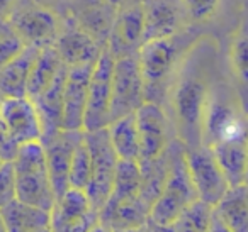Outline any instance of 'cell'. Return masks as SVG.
Listing matches in <instances>:
<instances>
[{
  "mask_svg": "<svg viewBox=\"0 0 248 232\" xmlns=\"http://www.w3.org/2000/svg\"><path fill=\"white\" fill-rule=\"evenodd\" d=\"M53 46L68 68L92 65L99 59L102 49L106 48L100 44L99 39L83 29H66L65 32L58 34Z\"/></svg>",
  "mask_w": 248,
  "mask_h": 232,
  "instance_id": "e0dca14e",
  "label": "cell"
},
{
  "mask_svg": "<svg viewBox=\"0 0 248 232\" xmlns=\"http://www.w3.org/2000/svg\"><path fill=\"white\" fill-rule=\"evenodd\" d=\"M7 232H39L49 229V212L14 200L0 208Z\"/></svg>",
  "mask_w": 248,
  "mask_h": 232,
  "instance_id": "7402d4cb",
  "label": "cell"
},
{
  "mask_svg": "<svg viewBox=\"0 0 248 232\" xmlns=\"http://www.w3.org/2000/svg\"><path fill=\"white\" fill-rule=\"evenodd\" d=\"M248 134V116L238 93L216 78L207 97L202 120V146Z\"/></svg>",
  "mask_w": 248,
  "mask_h": 232,
  "instance_id": "3957f363",
  "label": "cell"
},
{
  "mask_svg": "<svg viewBox=\"0 0 248 232\" xmlns=\"http://www.w3.org/2000/svg\"><path fill=\"white\" fill-rule=\"evenodd\" d=\"M14 200H17L14 164L12 161H5L0 166V208H4Z\"/></svg>",
  "mask_w": 248,
  "mask_h": 232,
  "instance_id": "4dcf8cb0",
  "label": "cell"
},
{
  "mask_svg": "<svg viewBox=\"0 0 248 232\" xmlns=\"http://www.w3.org/2000/svg\"><path fill=\"white\" fill-rule=\"evenodd\" d=\"M26 48L24 41L7 17H0V68L21 55Z\"/></svg>",
  "mask_w": 248,
  "mask_h": 232,
  "instance_id": "f546056e",
  "label": "cell"
},
{
  "mask_svg": "<svg viewBox=\"0 0 248 232\" xmlns=\"http://www.w3.org/2000/svg\"><path fill=\"white\" fill-rule=\"evenodd\" d=\"M214 215V207L204 203L202 200H196L190 203L170 227L173 232H207L211 227Z\"/></svg>",
  "mask_w": 248,
  "mask_h": 232,
  "instance_id": "4316f807",
  "label": "cell"
},
{
  "mask_svg": "<svg viewBox=\"0 0 248 232\" xmlns=\"http://www.w3.org/2000/svg\"><path fill=\"white\" fill-rule=\"evenodd\" d=\"M207 232H231V231L219 220V218L216 217V214H214L213 215V222H211V227H209V231H207Z\"/></svg>",
  "mask_w": 248,
  "mask_h": 232,
  "instance_id": "e575fe53",
  "label": "cell"
},
{
  "mask_svg": "<svg viewBox=\"0 0 248 232\" xmlns=\"http://www.w3.org/2000/svg\"><path fill=\"white\" fill-rule=\"evenodd\" d=\"M43 48L26 46L21 55L0 68V93L4 99H22L28 97V82L34 61Z\"/></svg>",
  "mask_w": 248,
  "mask_h": 232,
  "instance_id": "ac0fdd59",
  "label": "cell"
},
{
  "mask_svg": "<svg viewBox=\"0 0 248 232\" xmlns=\"http://www.w3.org/2000/svg\"><path fill=\"white\" fill-rule=\"evenodd\" d=\"M2 100H4V95H2V93H0V103H2Z\"/></svg>",
  "mask_w": 248,
  "mask_h": 232,
  "instance_id": "b9f144b4",
  "label": "cell"
},
{
  "mask_svg": "<svg viewBox=\"0 0 248 232\" xmlns=\"http://www.w3.org/2000/svg\"><path fill=\"white\" fill-rule=\"evenodd\" d=\"M243 185L248 188V161H247V174H245V183Z\"/></svg>",
  "mask_w": 248,
  "mask_h": 232,
  "instance_id": "ab89813d",
  "label": "cell"
},
{
  "mask_svg": "<svg viewBox=\"0 0 248 232\" xmlns=\"http://www.w3.org/2000/svg\"><path fill=\"white\" fill-rule=\"evenodd\" d=\"M9 21L26 46L46 48L53 46L58 38V22L51 11L43 7H29L12 12Z\"/></svg>",
  "mask_w": 248,
  "mask_h": 232,
  "instance_id": "2e32d148",
  "label": "cell"
},
{
  "mask_svg": "<svg viewBox=\"0 0 248 232\" xmlns=\"http://www.w3.org/2000/svg\"><path fill=\"white\" fill-rule=\"evenodd\" d=\"M39 232H49V229H45V231H39Z\"/></svg>",
  "mask_w": 248,
  "mask_h": 232,
  "instance_id": "7bdbcfd3",
  "label": "cell"
},
{
  "mask_svg": "<svg viewBox=\"0 0 248 232\" xmlns=\"http://www.w3.org/2000/svg\"><path fill=\"white\" fill-rule=\"evenodd\" d=\"M219 0H182V9L192 21H204L214 11Z\"/></svg>",
  "mask_w": 248,
  "mask_h": 232,
  "instance_id": "1f68e13d",
  "label": "cell"
},
{
  "mask_svg": "<svg viewBox=\"0 0 248 232\" xmlns=\"http://www.w3.org/2000/svg\"><path fill=\"white\" fill-rule=\"evenodd\" d=\"M116 232H146L145 227H136V229H124V231H116Z\"/></svg>",
  "mask_w": 248,
  "mask_h": 232,
  "instance_id": "74e56055",
  "label": "cell"
},
{
  "mask_svg": "<svg viewBox=\"0 0 248 232\" xmlns=\"http://www.w3.org/2000/svg\"><path fill=\"white\" fill-rule=\"evenodd\" d=\"M190 48L192 43L187 44L186 36L182 34L143 43L136 56L145 83L146 102L162 105V100L169 95L170 85L179 72L180 63Z\"/></svg>",
  "mask_w": 248,
  "mask_h": 232,
  "instance_id": "7a4b0ae2",
  "label": "cell"
},
{
  "mask_svg": "<svg viewBox=\"0 0 248 232\" xmlns=\"http://www.w3.org/2000/svg\"><path fill=\"white\" fill-rule=\"evenodd\" d=\"M107 132L110 137V144L121 161H138L140 163V139L135 114H129V116L110 122Z\"/></svg>",
  "mask_w": 248,
  "mask_h": 232,
  "instance_id": "d4e9b609",
  "label": "cell"
},
{
  "mask_svg": "<svg viewBox=\"0 0 248 232\" xmlns=\"http://www.w3.org/2000/svg\"><path fill=\"white\" fill-rule=\"evenodd\" d=\"M83 137V130H58L56 134L41 139L45 147L46 164H48L49 180L53 185V191L58 200L65 191L70 190L68 176L70 164L75 153V147Z\"/></svg>",
  "mask_w": 248,
  "mask_h": 232,
  "instance_id": "7c38bea8",
  "label": "cell"
},
{
  "mask_svg": "<svg viewBox=\"0 0 248 232\" xmlns=\"http://www.w3.org/2000/svg\"><path fill=\"white\" fill-rule=\"evenodd\" d=\"M211 149L230 183V188L243 185L248 161V134L221 141Z\"/></svg>",
  "mask_w": 248,
  "mask_h": 232,
  "instance_id": "d6986e66",
  "label": "cell"
},
{
  "mask_svg": "<svg viewBox=\"0 0 248 232\" xmlns=\"http://www.w3.org/2000/svg\"><path fill=\"white\" fill-rule=\"evenodd\" d=\"M93 66H95V63L68 68L65 88H63L62 129L83 130L87 95H89V83H90Z\"/></svg>",
  "mask_w": 248,
  "mask_h": 232,
  "instance_id": "5bb4252c",
  "label": "cell"
},
{
  "mask_svg": "<svg viewBox=\"0 0 248 232\" xmlns=\"http://www.w3.org/2000/svg\"><path fill=\"white\" fill-rule=\"evenodd\" d=\"M135 116L140 139V164L152 163L172 144L170 119L163 107L155 102H145Z\"/></svg>",
  "mask_w": 248,
  "mask_h": 232,
  "instance_id": "30bf717a",
  "label": "cell"
},
{
  "mask_svg": "<svg viewBox=\"0 0 248 232\" xmlns=\"http://www.w3.org/2000/svg\"><path fill=\"white\" fill-rule=\"evenodd\" d=\"M83 136H85V143L89 146L90 158H92V178H90V185L85 193L92 207L97 212H100V208L104 207L112 191L114 174H116L119 158L110 144L107 127L92 130V132L83 130Z\"/></svg>",
  "mask_w": 248,
  "mask_h": 232,
  "instance_id": "8992f818",
  "label": "cell"
},
{
  "mask_svg": "<svg viewBox=\"0 0 248 232\" xmlns=\"http://www.w3.org/2000/svg\"><path fill=\"white\" fill-rule=\"evenodd\" d=\"M17 151H19V144L12 139L7 126H5L2 117H0V158L4 161H14Z\"/></svg>",
  "mask_w": 248,
  "mask_h": 232,
  "instance_id": "d6a6232c",
  "label": "cell"
},
{
  "mask_svg": "<svg viewBox=\"0 0 248 232\" xmlns=\"http://www.w3.org/2000/svg\"><path fill=\"white\" fill-rule=\"evenodd\" d=\"M66 73L68 66H63L62 72L56 75L53 83L34 100V107L38 110V116L41 119L43 127V137H49L62 130V120H63V88H65Z\"/></svg>",
  "mask_w": 248,
  "mask_h": 232,
  "instance_id": "ffe728a7",
  "label": "cell"
},
{
  "mask_svg": "<svg viewBox=\"0 0 248 232\" xmlns=\"http://www.w3.org/2000/svg\"><path fill=\"white\" fill-rule=\"evenodd\" d=\"M63 66L65 63L56 53L55 46H46L39 51L28 82V99L31 102H34L39 95H43V92L51 85Z\"/></svg>",
  "mask_w": 248,
  "mask_h": 232,
  "instance_id": "cb8c5ba5",
  "label": "cell"
},
{
  "mask_svg": "<svg viewBox=\"0 0 248 232\" xmlns=\"http://www.w3.org/2000/svg\"><path fill=\"white\" fill-rule=\"evenodd\" d=\"M145 229H146V232H173L170 225H167V227H163V225H156V224H153L150 218H148V222H146Z\"/></svg>",
  "mask_w": 248,
  "mask_h": 232,
  "instance_id": "d590c367",
  "label": "cell"
},
{
  "mask_svg": "<svg viewBox=\"0 0 248 232\" xmlns=\"http://www.w3.org/2000/svg\"><path fill=\"white\" fill-rule=\"evenodd\" d=\"M0 117L7 126L12 139L22 146L28 143H41L43 127L34 103L28 99H4L0 103Z\"/></svg>",
  "mask_w": 248,
  "mask_h": 232,
  "instance_id": "9a60e30c",
  "label": "cell"
},
{
  "mask_svg": "<svg viewBox=\"0 0 248 232\" xmlns=\"http://www.w3.org/2000/svg\"><path fill=\"white\" fill-rule=\"evenodd\" d=\"M4 163H5V161L2 160V158H0V166H2V164H4Z\"/></svg>",
  "mask_w": 248,
  "mask_h": 232,
  "instance_id": "60d3db41",
  "label": "cell"
},
{
  "mask_svg": "<svg viewBox=\"0 0 248 232\" xmlns=\"http://www.w3.org/2000/svg\"><path fill=\"white\" fill-rule=\"evenodd\" d=\"M16 191L17 200L32 207L51 212L56 202L49 180L45 147L41 143H28L19 146L14 161Z\"/></svg>",
  "mask_w": 248,
  "mask_h": 232,
  "instance_id": "5b68a950",
  "label": "cell"
},
{
  "mask_svg": "<svg viewBox=\"0 0 248 232\" xmlns=\"http://www.w3.org/2000/svg\"><path fill=\"white\" fill-rule=\"evenodd\" d=\"M99 222L85 191L72 190L62 195L49 212V232H89Z\"/></svg>",
  "mask_w": 248,
  "mask_h": 232,
  "instance_id": "8fae6325",
  "label": "cell"
},
{
  "mask_svg": "<svg viewBox=\"0 0 248 232\" xmlns=\"http://www.w3.org/2000/svg\"><path fill=\"white\" fill-rule=\"evenodd\" d=\"M187 170L190 180L196 188L197 198L204 203L216 207L221 198L230 190L226 176L221 170L219 163L214 158V153L207 146H194L184 149Z\"/></svg>",
  "mask_w": 248,
  "mask_h": 232,
  "instance_id": "52a82bcc",
  "label": "cell"
},
{
  "mask_svg": "<svg viewBox=\"0 0 248 232\" xmlns=\"http://www.w3.org/2000/svg\"><path fill=\"white\" fill-rule=\"evenodd\" d=\"M230 63L236 80L248 88V15H245L231 39Z\"/></svg>",
  "mask_w": 248,
  "mask_h": 232,
  "instance_id": "83f0119b",
  "label": "cell"
},
{
  "mask_svg": "<svg viewBox=\"0 0 248 232\" xmlns=\"http://www.w3.org/2000/svg\"><path fill=\"white\" fill-rule=\"evenodd\" d=\"M141 198V166L138 161H117L110 197L107 200L124 202ZM143 200V198H141Z\"/></svg>",
  "mask_w": 248,
  "mask_h": 232,
  "instance_id": "484cf974",
  "label": "cell"
},
{
  "mask_svg": "<svg viewBox=\"0 0 248 232\" xmlns=\"http://www.w3.org/2000/svg\"><path fill=\"white\" fill-rule=\"evenodd\" d=\"M0 232H7V229H5V224H4V218H2V214H0Z\"/></svg>",
  "mask_w": 248,
  "mask_h": 232,
  "instance_id": "f35d334b",
  "label": "cell"
},
{
  "mask_svg": "<svg viewBox=\"0 0 248 232\" xmlns=\"http://www.w3.org/2000/svg\"><path fill=\"white\" fill-rule=\"evenodd\" d=\"M145 102V83H143L138 56L117 58L112 70L110 122L135 114Z\"/></svg>",
  "mask_w": 248,
  "mask_h": 232,
  "instance_id": "ba28073f",
  "label": "cell"
},
{
  "mask_svg": "<svg viewBox=\"0 0 248 232\" xmlns=\"http://www.w3.org/2000/svg\"><path fill=\"white\" fill-rule=\"evenodd\" d=\"M114 56L107 49H102L95 66L92 70L89 83V95H87L85 117H83V130L106 129L110 124V97H112V70Z\"/></svg>",
  "mask_w": 248,
  "mask_h": 232,
  "instance_id": "9c48e42d",
  "label": "cell"
},
{
  "mask_svg": "<svg viewBox=\"0 0 248 232\" xmlns=\"http://www.w3.org/2000/svg\"><path fill=\"white\" fill-rule=\"evenodd\" d=\"M145 34V7L131 5L116 15L107 38V49L114 59L136 56L143 44Z\"/></svg>",
  "mask_w": 248,
  "mask_h": 232,
  "instance_id": "4fadbf2b",
  "label": "cell"
},
{
  "mask_svg": "<svg viewBox=\"0 0 248 232\" xmlns=\"http://www.w3.org/2000/svg\"><path fill=\"white\" fill-rule=\"evenodd\" d=\"M184 149L186 146L179 139L172 141L169 146V171L165 185L150 208V220L156 225H172L190 203L199 200L187 170Z\"/></svg>",
  "mask_w": 248,
  "mask_h": 232,
  "instance_id": "277c9868",
  "label": "cell"
},
{
  "mask_svg": "<svg viewBox=\"0 0 248 232\" xmlns=\"http://www.w3.org/2000/svg\"><path fill=\"white\" fill-rule=\"evenodd\" d=\"M214 214L231 232H248V188H230L214 207Z\"/></svg>",
  "mask_w": 248,
  "mask_h": 232,
  "instance_id": "603a6c76",
  "label": "cell"
},
{
  "mask_svg": "<svg viewBox=\"0 0 248 232\" xmlns=\"http://www.w3.org/2000/svg\"><path fill=\"white\" fill-rule=\"evenodd\" d=\"M90 178H92V158H90L89 146H87L85 136H83L78 146L75 147L72 164H70V188L78 191H87L90 185Z\"/></svg>",
  "mask_w": 248,
  "mask_h": 232,
  "instance_id": "f1b7e54d",
  "label": "cell"
},
{
  "mask_svg": "<svg viewBox=\"0 0 248 232\" xmlns=\"http://www.w3.org/2000/svg\"><path fill=\"white\" fill-rule=\"evenodd\" d=\"M16 0H0V17H11Z\"/></svg>",
  "mask_w": 248,
  "mask_h": 232,
  "instance_id": "836d02e7",
  "label": "cell"
},
{
  "mask_svg": "<svg viewBox=\"0 0 248 232\" xmlns=\"http://www.w3.org/2000/svg\"><path fill=\"white\" fill-rule=\"evenodd\" d=\"M145 7L143 43L179 34L180 12L172 0H148Z\"/></svg>",
  "mask_w": 248,
  "mask_h": 232,
  "instance_id": "44dd1931",
  "label": "cell"
},
{
  "mask_svg": "<svg viewBox=\"0 0 248 232\" xmlns=\"http://www.w3.org/2000/svg\"><path fill=\"white\" fill-rule=\"evenodd\" d=\"M89 232H114V231H110V229L107 227V225H104L102 222H97V224L93 225V227L90 229Z\"/></svg>",
  "mask_w": 248,
  "mask_h": 232,
  "instance_id": "8d00e7d4",
  "label": "cell"
},
{
  "mask_svg": "<svg viewBox=\"0 0 248 232\" xmlns=\"http://www.w3.org/2000/svg\"><path fill=\"white\" fill-rule=\"evenodd\" d=\"M216 51L206 43H194L170 85L167 100L172 109L177 139L186 147L202 144V120L207 97L216 82Z\"/></svg>",
  "mask_w": 248,
  "mask_h": 232,
  "instance_id": "6da1fadb",
  "label": "cell"
}]
</instances>
